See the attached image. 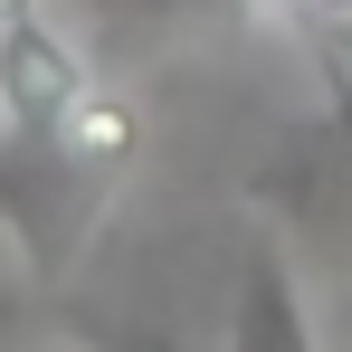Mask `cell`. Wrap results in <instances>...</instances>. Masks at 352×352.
Instances as JSON below:
<instances>
[{"label": "cell", "mask_w": 352, "mask_h": 352, "mask_svg": "<svg viewBox=\"0 0 352 352\" xmlns=\"http://www.w3.org/2000/svg\"><path fill=\"white\" fill-rule=\"evenodd\" d=\"M143 153V115L124 96H96L86 115L38 124V133H0V238L29 276H67L86 257V238L105 229L124 172Z\"/></svg>", "instance_id": "1"}, {"label": "cell", "mask_w": 352, "mask_h": 352, "mask_svg": "<svg viewBox=\"0 0 352 352\" xmlns=\"http://www.w3.org/2000/svg\"><path fill=\"white\" fill-rule=\"evenodd\" d=\"M267 200V219L286 229L295 257H324V267H352V67H324V124L286 143L267 172L248 181Z\"/></svg>", "instance_id": "2"}, {"label": "cell", "mask_w": 352, "mask_h": 352, "mask_svg": "<svg viewBox=\"0 0 352 352\" xmlns=\"http://www.w3.org/2000/svg\"><path fill=\"white\" fill-rule=\"evenodd\" d=\"M105 86H96V58L67 38L48 10L10 19L0 29V133H38V124H67L86 115Z\"/></svg>", "instance_id": "3"}, {"label": "cell", "mask_w": 352, "mask_h": 352, "mask_svg": "<svg viewBox=\"0 0 352 352\" xmlns=\"http://www.w3.org/2000/svg\"><path fill=\"white\" fill-rule=\"evenodd\" d=\"M229 352H324V343H314L305 276H295L286 248H257V257L238 267V295H229Z\"/></svg>", "instance_id": "4"}, {"label": "cell", "mask_w": 352, "mask_h": 352, "mask_svg": "<svg viewBox=\"0 0 352 352\" xmlns=\"http://www.w3.org/2000/svg\"><path fill=\"white\" fill-rule=\"evenodd\" d=\"M257 19L295 29V38L314 48V67H333V58L352 48V0H257Z\"/></svg>", "instance_id": "5"}, {"label": "cell", "mask_w": 352, "mask_h": 352, "mask_svg": "<svg viewBox=\"0 0 352 352\" xmlns=\"http://www.w3.org/2000/svg\"><path fill=\"white\" fill-rule=\"evenodd\" d=\"M96 352H181L162 324H115V333H96Z\"/></svg>", "instance_id": "6"}, {"label": "cell", "mask_w": 352, "mask_h": 352, "mask_svg": "<svg viewBox=\"0 0 352 352\" xmlns=\"http://www.w3.org/2000/svg\"><path fill=\"white\" fill-rule=\"evenodd\" d=\"M19 324H29V305H19V295L0 286V343H10V333H19Z\"/></svg>", "instance_id": "7"}, {"label": "cell", "mask_w": 352, "mask_h": 352, "mask_svg": "<svg viewBox=\"0 0 352 352\" xmlns=\"http://www.w3.org/2000/svg\"><path fill=\"white\" fill-rule=\"evenodd\" d=\"M29 10H48V0H0V29H10V19H29Z\"/></svg>", "instance_id": "8"}, {"label": "cell", "mask_w": 352, "mask_h": 352, "mask_svg": "<svg viewBox=\"0 0 352 352\" xmlns=\"http://www.w3.org/2000/svg\"><path fill=\"white\" fill-rule=\"evenodd\" d=\"M143 10H181V0H143Z\"/></svg>", "instance_id": "9"}]
</instances>
